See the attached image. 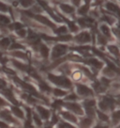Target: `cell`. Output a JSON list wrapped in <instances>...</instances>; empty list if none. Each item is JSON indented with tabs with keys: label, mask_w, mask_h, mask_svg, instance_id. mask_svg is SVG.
Wrapping results in <instances>:
<instances>
[{
	"label": "cell",
	"mask_w": 120,
	"mask_h": 128,
	"mask_svg": "<svg viewBox=\"0 0 120 128\" xmlns=\"http://www.w3.org/2000/svg\"><path fill=\"white\" fill-rule=\"evenodd\" d=\"M40 87L42 90H45V92H50L51 90V88H50V87H49L48 85L44 84V83H40Z\"/></svg>",
	"instance_id": "obj_30"
},
{
	"label": "cell",
	"mask_w": 120,
	"mask_h": 128,
	"mask_svg": "<svg viewBox=\"0 0 120 128\" xmlns=\"http://www.w3.org/2000/svg\"><path fill=\"white\" fill-rule=\"evenodd\" d=\"M6 86H7V83L3 79H0V88L2 90V88H6Z\"/></svg>",
	"instance_id": "obj_39"
},
{
	"label": "cell",
	"mask_w": 120,
	"mask_h": 128,
	"mask_svg": "<svg viewBox=\"0 0 120 128\" xmlns=\"http://www.w3.org/2000/svg\"><path fill=\"white\" fill-rule=\"evenodd\" d=\"M103 20L104 21H107V22H108V23H110V24H113V23H114V22H112V18H110V17H108V16H104L103 17Z\"/></svg>",
	"instance_id": "obj_42"
},
{
	"label": "cell",
	"mask_w": 120,
	"mask_h": 128,
	"mask_svg": "<svg viewBox=\"0 0 120 128\" xmlns=\"http://www.w3.org/2000/svg\"><path fill=\"white\" fill-rule=\"evenodd\" d=\"M54 93L56 96H64L66 95V92L60 90V88H55L54 90Z\"/></svg>",
	"instance_id": "obj_21"
},
{
	"label": "cell",
	"mask_w": 120,
	"mask_h": 128,
	"mask_svg": "<svg viewBox=\"0 0 120 128\" xmlns=\"http://www.w3.org/2000/svg\"><path fill=\"white\" fill-rule=\"evenodd\" d=\"M13 63H14V65L16 66L17 68H19L20 70H24H24H26V69H27V67H26L24 64L19 63V62H17V61H15V60L13 61Z\"/></svg>",
	"instance_id": "obj_26"
},
{
	"label": "cell",
	"mask_w": 120,
	"mask_h": 128,
	"mask_svg": "<svg viewBox=\"0 0 120 128\" xmlns=\"http://www.w3.org/2000/svg\"><path fill=\"white\" fill-rule=\"evenodd\" d=\"M0 10H1V12H7V10H8V7L5 4L0 2Z\"/></svg>",
	"instance_id": "obj_36"
},
{
	"label": "cell",
	"mask_w": 120,
	"mask_h": 128,
	"mask_svg": "<svg viewBox=\"0 0 120 128\" xmlns=\"http://www.w3.org/2000/svg\"><path fill=\"white\" fill-rule=\"evenodd\" d=\"M5 71H6L7 72H8V74H14V72H12L11 70H8V69H5Z\"/></svg>",
	"instance_id": "obj_53"
},
{
	"label": "cell",
	"mask_w": 120,
	"mask_h": 128,
	"mask_svg": "<svg viewBox=\"0 0 120 128\" xmlns=\"http://www.w3.org/2000/svg\"><path fill=\"white\" fill-rule=\"evenodd\" d=\"M101 83L103 84V87H107V86L110 84V81L103 77V78H101Z\"/></svg>",
	"instance_id": "obj_35"
},
{
	"label": "cell",
	"mask_w": 120,
	"mask_h": 128,
	"mask_svg": "<svg viewBox=\"0 0 120 128\" xmlns=\"http://www.w3.org/2000/svg\"><path fill=\"white\" fill-rule=\"evenodd\" d=\"M119 114H120L119 111L115 112V113H114V118H115L116 120H118V119H119Z\"/></svg>",
	"instance_id": "obj_43"
},
{
	"label": "cell",
	"mask_w": 120,
	"mask_h": 128,
	"mask_svg": "<svg viewBox=\"0 0 120 128\" xmlns=\"http://www.w3.org/2000/svg\"><path fill=\"white\" fill-rule=\"evenodd\" d=\"M61 114H62V116L64 117L65 119L71 120L72 122H77V119H76V118L73 116V115H71L70 113H68V112H62Z\"/></svg>",
	"instance_id": "obj_13"
},
{
	"label": "cell",
	"mask_w": 120,
	"mask_h": 128,
	"mask_svg": "<svg viewBox=\"0 0 120 128\" xmlns=\"http://www.w3.org/2000/svg\"><path fill=\"white\" fill-rule=\"evenodd\" d=\"M11 109L15 116H17L18 118H20V119H23V118H24V112H23V110H21L19 108H17V106H12Z\"/></svg>",
	"instance_id": "obj_10"
},
{
	"label": "cell",
	"mask_w": 120,
	"mask_h": 128,
	"mask_svg": "<svg viewBox=\"0 0 120 128\" xmlns=\"http://www.w3.org/2000/svg\"><path fill=\"white\" fill-rule=\"evenodd\" d=\"M94 87H95V90H96L98 92H102L105 90V88H104L103 86H101L100 83H95Z\"/></svg>",
	"instance_id": "obj_22"
},
{
	"label": "cell",
	"mask_w": 120,
	"mask_h": 128,
	"mask_svg": "<svg viewBox=\"0 0 120 128\" xmlns=\"http://www.w3.org/2000/svg\"><path fill=\"white\" fill-rule=\"evenodd\" d=\"M37 109H38V110H39V112L40 113L41 117H42L43 119H45V120H47L49 117H50V111H49L48 109L42 108V106H37Z\"/></svg>",
	"instance_id": "obj_8"
},
{
	"label": "cell",
	"mask_w": 120,
	"mask_h": 128,
	"mask_svg": "<svg viewBox=\"0 0 120 128\" xmlns=\"http://www.w3.org/2000/svg\"><path fill=\"white\" fill-rule=\"evenodd\" d=\"M46 128H51V127H46Z\"/></svg>",
	"instance_id": "obj_55"
},
{
	"label": "cell",
	"mask_w": 120,
	"mask_h": 128,
	"mask_svg": "<svg viewBox=\"0 0 120 128\" xmlns=\"http://www.w3.org/2000/svg\"><path fill=\"white\" fill-rule=\"evenodd\" d=\"M98 115H99V118H100L101 120H104V122H108L109 120L108 116H107V115H105V114H103L102 112L98 111Z\"/></svg>",
	"instance_id": "obj_23"
},
{
	"label": "cell",
	"mask_w": 120,
	"mask_h": 128,
	"mask_svg": "<svg viewBox=\"0 0 120 128\" xmlns=\"http://www.w3.org/2000/svg\"><path fill=\"white\" fill-rule=\"evenodd\" d=\"M23 48H24V46L19 44L18 42H14V44L10 46V49H11V50H13V49H15V50H17V49H23Z\"/></svg>",
	"instance_id": "obj_29"
},
{
	"label": "cell",
	"mask_w": 120,
	"mask_h": 128,
	"mask_svg": "<svg viewBox=\"0 0 120 128\" xmlns=\"http://www.w3.org/2000/svg\"><path fill=\"white\" fill-rule=\"evenodd\" d=\"M77 98H78V97H77L75 94H70V95H68V97L66 98V99H67V100H68V101H69V100L75 101V100H77Z\"/></svg>",
	"instance_id": "obj_37"
},
{
	"label": "cell",
	"mask_w": 120,
	"mask_h": 128,
	"mask_svg": "<svg viewBox=\"0 0 120 128\" xmlns=\"http://www.w3.org/2000/svg\"><path fill=\"white\" fill-rule=\"evenodd\" d=\"M0 23H2V24H9V19L7 16L0 14Z\"/></svg>",
	"instance_id": "obj_24"
},
{
	"label": "cell",
	"mask_w": 120,
	"mask_h": 128,
	"mask_svg": "<svg viewBox=\"0 0 120 128\" xmlns=\"http://www.w3.org/2000/svg\"><path fill=\"white\" fill-rule=\"evenodd\" d=\"M67 30H68V29H67L66 26H61V28L56 29V33H58V34H62V33H66Z\"/></svg>",
	"instance_id": "obj_31"
},
{
	"label": "cell",
	"mask_w": 120,
	"mask_h": 128,
	"mask_svg": "<svg viewBox=\"0 0 120 128\" xmlns=\"http://www.w3.org/2000/svg\"><path fill=\"white\" fill-rule=\"evenodd\" d=\"M99 42H100V44H106V40H103V38L101 36H99Z\"/></svg>",
	"instance_id": "obj_46"
},
{
	"label": "cell",
	"mask_w": 120,
	"mask_h": 128,
	"mask_svg": "<svg viewBox=\"0 0 120 128\" xmlns=\"http://www.w3.org/2000/svg\"><path fill=\"white\" fill-rule=\"evenodd\" d=\"M5 61H6V58H3V56H2V53L0 52V62H1V63H3V64H5Z\"/></svg>",
	"instance_id": "obj_44"
},
{
	"label": "cell",
	"mask_w": 120,
	"mask_h": 128,
	"mask_svg": "<svg viewBox=\"0 0 120 128\" xmlns=\"http://www.w3.org/2000/svg\"><path fill=\"white\" fill-rule=\"evenodd\" d=\"M57 120H58V119H57V117L56 116V115H54V120H52V124H56V122H57Z\"/></svg>",
	"instance_id": "obj_49"
},
{
	"label": "cell",
	"mask_w": 120,
	"mask_h": 128,
	"mask_svg": "<svg viewBox=\"0 0 120 128\" xmlns=\"http://www.w3.org/2000/svg\"><path fill=\"white\" fill-rule=\"evenodd\" d=\"M0 128H8V125L3 122H0Z\"/></svg>",
	"instance_id": "obj_45"
},
{
	"label": "cell",
	"mask_w": 120,
	"mask_h": 128,
	"mask_svg": "<svg viewBox=\"0 0 120 128\" xmlns=\"http://www.w3.org/2000/svg\"><path fill=\"white\" fill-rule=\"evenodd\" d=\"M76 40L80 42H88L91 40V37L87 32H83L76 37Z\"/></svg>",
	"instance_id": "obj_5"
},
{
	"label": "cell",
	"mask_w": 120,
	"mask_h": 128,
	"mask_svg": "<svg viewBox=\"0 0 120 128\" xmlns=\"http://www.w3.org/2000/svg\"><path fill=\"white\" fill-rule=\"evenodd\" d=\"M77 92L78 93L82 96H92L93 95V92L90 90L89 88L85 87V86H83V85H78L77 86Z\"/></svg>",
	"instance_id": "obj_3"
},
{
	"label": "cell",
	"mask_w": 120,
	"mask_h": 128,
	"mask_svg": "<svg viewBox=\"0 0 120 128\" xmlns=\"http://www.w3.org/2000/svg\"><path fill=\"white\" fill-rule=\"evenodd\" d=\"M106 7L108 8L109 10H111L113 12H116V13H118L119 12V8H118V6L116 4H113V3H107L106 5Z\"/></svg>",
	"instance_id": "obj_14"
},
{
	"label": "cell",
	"mask_w": 120,
	"mask_h": 128,
	"mask_svg": "<svg viewBox=\"0 0 120 128\" xmlns=\"http://www.w3.org/2000/svg\"><path fill=\"white\" fill-rule=\"evenodd\" d=\"M25 34H26V31H25L24 29H21V30L18 31V35H20L21 37H24Z\"/></svg>",
	"instance_id": "obj_40"
},
{
	"label": "cell",
	"mask_w": 120,
	"mask_h": 128,
	"mask_svg": "<svg viewBox=\"0 0 120 128\" xmlns=\"http://www.w3.org/2000/svg\"><path fill=\"white\" fill-rule=\"evenodd\" d=\"M63 124L65 125V127L66 128H74L73 126H71L70 124Z\"/></svg>",
	"instance_id": "obj_51"
},
{
	"label": "cell",
	"mask_w": 120,
	"mask_h": 128,
	"mask_svg": "<svg viewBox=\"0 0 120 128\" xmlns=\"http://www.w3.org/2000/svg\"><path fill=\"white\" fill-rule=\"evenodd\" d=\"M33 17H35L37 20L39 21V22H41V23H43V24H47L49 26H52V28H55V24H53L51 21L49 20L48 18H46V17H44V16H41V15H33Z\"/></svg>",
	"instance_id": "obj_6"
},
{
	"label": "cell",
	"mask_w": 120,
	"mask_h": 128,
	"mask_svg": "<svg viewBox=\"0 0 120 128\" xmlns=\"http://www.w3.org/2000/svg\"><path fill=\"white\" fill-rule=\"evenodd\" d=\"M95 128H108V126H104V125H97Z\"/></svg>",
	"instance_id": "obj_52"
},
{
	"label": "cell",
	"mask_w": 120,
	"mask_h": 128,
	"mask_svg": "<svg viewBox=\"0 0 120 128\" xmlns=\"http://www.w3.org/2000/svg\"><path fill=\"white\" fill-rule=\"evenodd\" d=\"M8 45H9V39H8V38H5V39H3V40H0V46L1 47H8Z\"/></svg>",
	"instance_id": "obj_19"
},
{
	"label": "cell",
	"mask_w": 120,
	"mask_h": 128,
	"mask_svg": "<svg viewBox=\"0 0 120 128\" xmlns=\"http://www.w3.org/2000/svg\"><path fill=\"white\" fill-rule=\"evenodd\" d=\"M40 53H41V55H42L44 58H48V56H49L48 47L45 46L44 44H41V45H40Z\"/></svg>",
	"instance_id": "obj_16"
},
{
	"label": "cell",
	"mask_w": 120,
	"mask_h": 128,
	"mask_svg": "<svg viewBox=\"0 0 120 128\" xmlns=\"http://www.w3.org/2000/svg\"><path fill=\"white\" fill-rule=\"evenodd\" d=\"M60 8H61V10L63 12H66V13H71L74 10V8H72V7H70L69 5H66V4H61L60 5Z\"/></svg>",
	"instance_id": "obj_12"
},
{
	"label": "cell",
	"mask_w": 120,
	"mask_h": 128,
	"mask_svg": "<svg viewBox=\"0 0 120 128\" xmlns=\"http://www.w3.org/2000/svg\"><path fill=\"white\" fill-rule=\"evenodd\" d=\"M12 28H15V29H21L23 28V24L20 23H15V24L12 26Z\"/></svg>",
	"instance_id": "obj_38"
},
{
	"label": "cell",
	"mask_w": 120,
	"mask_h": 128,
	"mask_svg": "<svg viewBox=\"0 0 120 128\" xmlns=\"http://www.w3.org/2000/svg\"><path fill=\"white\" fill-rule=\"evenodd\" d=\"M26 109V112H27V118H28V120H30V115H31V111H30V109L29 108H25Z\"/></svg>",
	"instance_id": "obj_47"
},
{
	"label": "cell",
	"mask_w": 120,
	"mask_h": 128,
	"mask_svg": "<svg viewBox=\"0 0 120 128\" xmlns=\"http://www.w3.org/2000/svg\"><path fill=\"white\" fill-rule=\"evenodd\" d=\"M68 49V46L67 45H64V44H57L56 45L54 49H53V53H52V56L53 58H59L60 56L64 55L66 51Z\"/></svg>",
	"instance_id": "obj_2"
},
{
	"label": "cell",
	"mask_w": 120,
	"mask_h": 128,
	"mask_svg": "<svg viewBox=\"0 0 120 128\" xmlns=\"http://www.w3.org/2000/svg\"><path fill=\"white\" fill-rule=\"evenodd\" d=\"M71 39V36L70 35H66V36H60L57 40H70Z\"/></svg>",
	"instance_id": "obj_34"
},
{
	"label": "cell",
	"mask_w": 120,
	"mask_h": 128,
	"mask_svg": "<svg viewBox=\"0 0 120 128\" xmlns=\"http://www.w3.org/2000/svg\"><path fill=\"white\" fill-rule=\"evenodd\" d=\"M65 106L67 108H68L69 110H72L73 112H75L79 115L83 114V110L81 108L80 104H76V103H68V104H65Z\"/></svg>",
	"instance_id": "obj_4"
},
{
	"label": "cell",
	"mask_w": 120,
	"mask_h": 128,
	"mask_svg": "<svg viewBox=\"0 0 120 128\" xmlns=\"http://www.w3.org/2000/svg\"><path fill=\"white\" fill-rule=\"evenodd\" d=\"M58 128H66L65 127V125L63 124H59V126H58Z\"/></svg>",
	"instance_id": "obj_54"
},
{
	"label": "cell",
	"mask_w": 120,
	"mask_h": 128,
	"mask_svg": "<svg viewBox=\"0 0 120 128\" xmlns=\"http://www.w3.org/2000/svg\"><path fill=\"white\" fill-rule=\"evenodd\" d=\"M88 63L90 64V65H93V66L97 67L98 69H100L102 67V63L100 62V61L98 60H96V58H90V60H88Z\"/></svg>",
	"instance_id": "obj_15"
},
{
	"label": "cell",
	"mask_w": 120,
	"mask_h": 128,
	"mask_svg": "<svg viewBox=\"0 0 120 128\" xmlns=\"http://www.w3.org/2000/svg\"><path fill=\"white\" fill-rule=\"evenodd\" d=\"M25 128H33L31 126V124H30V120H27L26 122H25Z\"/></svg>",
	"instance_id": "obj_48"
},
{
	"label": "cell",
	"mask_w": 120,
	"mask_h": 128,
	"mask_svg": "<svg viewBox=\"0 0 120 128\" xmlns=\"http://www.w3.org/2000/svg\"><path fill=\"white\" fill-rule=\"evenodd\" d=\"M4 94L6 95V97H8V100L11 101L13 104H18V101L16 100V99H14V97H13V93H12V92L10 90H6L4 92Z\"/></svg>",
	"instance_id": "obj_9"
},
{
	"label": "cell",
	"mask_w": 120,
	"mask_h": 128,
	"mask_svg": "<svg viewBox=\"0 0 120 128\" xmlns=\"http://www.w3.org/2000/svg\"><path fill=\"white\" fill-rule=\"evenodd\" d=\"M78 22H79V24L82 26H87V24H90L92 23V20H89V19H78Z\"/></svg>",
	"instance_id": "obj_18"
},
{
	"label": "cell",
	"mask_w": 120,
	"mask_h": 128,
	"mask_svg": "<svg viewBox=\"0 0 120 128\" xmlns=\"http://www.w3.org/2000/svg\"><path fill=\"white\" fill-rule=\"evenodd\" d=\"M29 40L32 42V44H36L38 42V35L32 31H29Z\"/></svg>",
	"instance_id": "obj_17"
},
{
	"label": "cell",
	"mask_w": 120,
	"mask_h": 128,
	"mask_svg": "<svg viewBox=\"0 0 120 128\" xmlns=\"http://www.w3.org/2000/svg\"><path fill=\"white\" fill-rule=\"evenodd\" d=\"M91 124H92V119L85 118L81 122V128H88Z\"/></svg>",
	"instance_id": "obj_11"
},
{
	"label": "cell",
	"mask_w": 120,
	"mask_h": 128,
	"mask_svg": "<svg viewBox=\"0 0 120 128\" xmlns=\"http://www.w3.org/2000/svg\"><path fill=\"white\" fill-rule=\"evenodd\" d=\"M49 79L52 81L53 83L61 86V87H65V88H71V82L68 79L65 78L63 76H53V74H49Z\"/></svg>",
	"instance_id": "obj_1"
},
{
	"label": "cell",
	"mask_w": 120,
	"mask_h": 128,
	"mask_svg": "<svg viewBox=\"0 0 120 128\" xmlns=\"http://www.w3.org/2000/svg\"><path fill=\"white\" fill-rule=\"evenodd\" d=\"M100 29H101V31L103 32L104 35H106L107 37H110V30H109V28L107 26L102 24V26H100Z\"/></svg>",
	"instance_id": "obj_20"
},
{
	"label": "cell",
	"mask_w": 120,
	"mask_h": 128,
	"mask_svg": "<svg viewBox=\"0 0 120 128\" xmlns=\"http://www.w3.org/2000/svg\"><path fill=\"white\" fill-rule=\"evenodd\" d=\"M65 20L67 21V23H68V26H69V28H70V29H71V31H76L77 29H78V28H77V26L74 24H73V23L69 22V21H68L67 19H65Z\"/></svg>",
	"instance_id": "obj_32"
},
{
	"label": "cell",
	"mask_w": 120,
	"mask_h": 128,
	"mask_svg": "<svg viewBox=\"0 0 120 128\" xmlns=\"http://www.w3.org/2000/svg\"><path fill=\"white\" fill-rule=\"evenodd\" d=\"M34 120H35V122H36L39 126H41V124H42V122H41V120H40V119L39 118V117L37 116L36 114H34Z\"/></svg>",
	"instance_id": "obj_33"
},
{
	"label": "cell",
	"mask_w": 120,
	"mask_h": 128,
	"mask_svg": "<svg viewBox=\"0 0 120 128\" xmlns=\"http://www.w3.org/2000/svg\"><path fill=\"white\" fill-rule=\"evenodd\" d=\"M88 8H89V6L88 5H84V7H82L79 10V13L80 14H85L86 12H88Z\"/></svg>",
	"instance_id": "obj_27"
},
{
	"label": "cell",
	"mask_w": 120,
	"mask_h": 128,
	"mask_svg": "<svg viewBox=\"0 0 120 128\" xmlns=\"http://www.w3.org/2000/svg\"><path fill=\"white\" fill-rule=\"evenodd\" d=\"M108 48H109V50H110V52L113 53V54H115L116 56H118V48L116 47V46H114V45H110Z\"/></svg>",
	"instance_id": "obj_25"
},
{
	"label": "cell",
	"mask_w": 120,
	"mask_h": 128,
	"mask_svg": "<svg viewBox=\"0 0 120 128\" xmlns=\"http://www.w3.org/2000/svg\"><path fill=\"white\" fill-rule=\"evenodd\" d=\"M0 117L3 118L5 120L9 122H16L15 119H13V118L11 117V115H10L7 110H4V111L0 112Z\"/></svg>",
	"instance_id": "obj_7"
},
{
	"label": "cell",
	"mask_w": 120,
	"mask_h": 128,
	"mask_svg": "<svg viewBox=\"0 0 120 128\" xmlns=\"http://www.w3.org/2000/svg\"><path fill=\"white\" fill-rule=\"evenodd\" d=\"M5 104H7V103L2 98H0V106H5Z\"/></svg>",
	"instance_id": "obj_50"
},
{
	"label": "cell",
	"mask_w": 120,
	"mask_h": 128,
	"mask_svg": "<svg viewBox=\"0 0 120 128\" xmlns=\"http://www.w3.org/2000/svg\"><path fill=\"white\" fill-rule=\"evenodd\" d=\"M32 4V2H30V1H23L22 2V5L24 6V7H28L29 5Z\"/></svg>",
	"instance_id": "obj_41"
},
{
	"label": "cell",
	"mask_w": 120,
	"mask_h": 128,
	"mask_svg": "<svg viewBox=\"0 0 120 128\" xmlns=\"http://www.w3.org/2000/svg\"><path fill=\"white\" fill-rule=\"evenodd\" d=\"M12 55H13L14 56H18V58H24V60L26 58V56H25V55H24V54L23 52H20V51L13 53Z\"/></svg>",
	"instance_id": "obj_28"
}]
</instances>
